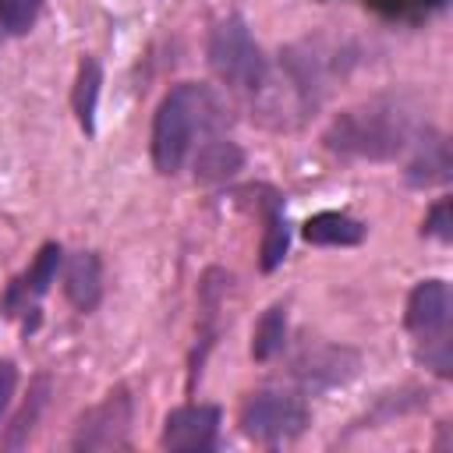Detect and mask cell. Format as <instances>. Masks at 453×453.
I'll return each mask as SVG.
<instances>
[{
  "mask_svg": "<svg viewBox=\"0 0 453 453\" xmlns=\"http://www.w3.org/2000/svg\"><path fill=\"white\" fill-rule=\"evenodd\" d=\"M127 425H131V400L127 393H110L99 407H92L74 435V449H117L127 446Z\"/></svg>",
  "mask_w": 453,
  "mask_h": 453,
  "instance_id": "8992f818",
  "label": "cell"
},
{
  "mask_svg": "<svg viewBox=\"0 0 453 453\" xmlns=\"http://www.w3.org/2000/svg\"><path fill=\"white\" fill-rule=\"evenodd\" d=\"M287 241H290V230H287V219H283V202L273 195L269 216H265V241H262V269H265V273L283 262Z\"/></svg>",
  "mask_w": 453,
  "mask_h": 453,
  "instance_id": "9a60e30c",
  "label": "cell"
},
{
  "mask_svg": "<svg viewBox=\"0 0 453 453\" xmlns=\"http://www.w3.org/2000/svg\"><path fill=\"white\" fill-rule=\"evenodd\" d=\"M283 340H287V308L283 304H273L258 319V326H255V340H251L255 361H269L276 350H283Z\"/></svg>",
  "mask_w": 453,
  "mask_h": 453,
  "instance_id": "7c38bea8",
  "label": "cell"
},
{
  "mask_svg": "<svg viewBox=\"0 0 453 453\" xmlns=\"http://www.w3.org/2000/svg\"><path fill=\"white\" fill-rule=\"evenodd\" d=\"M216 103L205 85H177L156 110L152 120V163L159 173H177L188 159L195 134L212 120Z\"/></svg>",
  "mask_w": 453,
  "mask_h": 453,
  "instance_id": "6da1fadb",
  "label": "cell"
},
{
  "mask_svg": "<svg viewBox=\"0 0 453 453\" xmlns=\"http://www.w3.org/2000/svg\"><path fill=\"white\" fill-rule=\"evenodd\" d=\"M361 237H365V226L343 212H319L304 223V241H311V244L347 248V244H357Z\"/></svg>",
  "mask_w": 453,
  "mask_h": 453,
  "instance_id": "8fae6325",
  "label": "cell"
},
{
  "mask_svg": "<svg viewBox=\"0 0 453 453\" xmlns=\"http://www.w3.org/2000/svg\"><path fill=\"white\" fill-rule=\"evenodd\" d=\"M60 258H64L60 244H42V248H39L35 262L28 265V273H25L21 280H14V283H11V290H7V297H4L7 315H18V311L35 308V301H39V297L50 290V283L57 280Z\"/></svg>",
  "mask_w": 453,
  "mask_h": 453,
  "instance_id": "ba28073f",
  "label": "cell"
},
{
  "mask_svg": "<svg viewBox=\"0 0 453 453\" xmlns=\"http://www.w3.org/2000/svg\"><path fill=\"white\" fill-rule=\"evenodd\" d=\"M308 425V407L290 396V393H255L248 396V403L241 407V428L248 439L255 442H287L294 435H301Z\"/></svg>",
  "mask_w": 453,
  "mask_h": 453,
  "instance_id": "5b68a950",
  "label": "cell"
},
{
  "mask_svg": "<svg viewBox=\"0 0 453 453\" xmlns=\"http://www.w3.org/2000/svg\"><path fill=\"white\" fill-rule=\"evenodd\" d=\"M64 294L78 311H92L103 297V269L92 251H74L64 269Z\"/></svg>",
  "mask_w": 453,
  "mask_h": 453,
  "instance_id": "9c48e42d",
  "label": "cell"
},
{
  "mask_svg": "<svg viewBox=\"0 0 453 453\" xmlns=\"http://www.w3.org/2000/svg\"><path fill=\"white\" fill-rule=\"evenodd\" d=\"M425 234H432V237H439V241H449V237H453V230H449V202H439V205L428 212Z\"/></svg>",
  "mask_w": 453,
  "mask_h": 453,
  "instance_id": "e0dca14e",
  "label": "cell"
},
{
  "mask_svg": "<svg viewBox=\"0 0 453 453\" xmlns=\"http://www.w3.org/2000/svg\"><path fill=\"white\" fill-rule=\"evenodd\" d=\"M209 67L219 81L241 92H255L265 78L262 50L255 46L248 25L241 18H223L209 35Z\"/></svg>",
  "mask_w": 453,
  "mask_h": 453,
  "instance_id": "3957f363",
  "label": "cell"
},
{
  "mask_svg": "<svg viewBox=\"0 0 453 453\" xmlns=\"http://www.w3.org/2000/svg\"><path fill=\"white\" fill-rule=\"evenodd\" d=\"M244 163V152L230 142V138H205L195 152V177L205 184H219L226 177H234Z\"/></svg>",
  "mask_w": 453,
  "mask_h": 453,
  "instance_id": "30bf717a",
  "label": "cell"
},
{
  "mask_svg": "<svg viewBox=\"0 0 453 453\" xmlns=\"http://www.w3.org/2000/svg\"><path fill=\"white\" fill-rule=\"evenodd\" d=\"M42 0H0V28L11 35H25L39 14Z\"/></svg>",
  "mask_w": 453,
  "mask_h": 453,
  "instance_id": "2e32d148",
  "label": "cell"
},
{
  "mask_svg": "<svg viewBox=\"0 0 453 453\" xmlns=\"http://www.w3.org/2000/svg\"><path fill=\"white\" fill-rule=\"evenodd\" d=\"M219 411L209 403H188L166 414L163 425V446L173 453H202L216 442Z\"/></svg>",
  "mask_w": 453,
  "mask_h": 453,
  "instance_id": "52a82bcc",
  "label": "cell"
},
{
  "mask_svg": "<svg viewBox=\"0 0 453 453\" xmlns=\"http://www.w3.org/2000/svg\"><path fill=\"white\" fill-rule=\"evenodd\" d=\"M407 329L425 343V365L449 375V287L442 280H421L407 297Z\"/></svg>",
  "mask_w": 453,
  "mask_h": 453,
  "instance_id": "277c9868",
  "label": "cell"
},
{
  "mask_svg": "<svg viewBox=\"0 0 453 453\" xmlns=\"http://www.w3.org/2000/svg\"><path fill=\"white\" fill-rule=\"evenodd\" d=\"M99 81H103L99 64H96L92 57H85L81 67H78V81H74V113H78V120H81L85 131L96 127V96H99Z\"/></svg>",
  "mask_w": 453,
  "mask_h": 453,
  "instance_id": "4fadbf2b",
  "label": "cell"
},
{
  "mask_svg": "<svg viewBox=\"0 0 453 453\" xmlns=\"http://www.w3.org/2000/svg\"><path fill=\"white\" fill-rule=\"evenodd\" d=\"M407 177H411V184H435V180H446V177H449V149H446V142H442V138L425 142L421 152H418V159L411 163Z\"/></svg>",
  "mask_w": 453,
  "mask_h": 453,
  "instance_id": "5bb4252c",
  "label": "cell"
},
{
  "mask_svg": "<svg viewBox=\"0 0 453 453\" xmlns=\"http://www.w3.org/2000/svg\"><path fill=\"white\" fill-rule=\"evenodd\" d=\"M326 142L336 152L382 159V156H393L396 149H403V142H407V117L396 113L393 106L372 103V106L343 113L333 124V131L326 134Z\"/></svg>",
  "mask_w": 453,
  "mask_h": 453,
  "instance_id": "7a4b0ae2",
  "label": "cell"
},
{
  "mask_svg": "<svg viewBox=\"0 0 453 453\" xmlns=\"http://www.w3.org/2000/svg\"><path fill=\"white\" fill-rule=\"evenodd\" d=\"M11 393H14V365L0 361V414H4V407L11 400Z\"/></svg>",
  "mask_w": 453,
  "mask_h": 453,
  "instance_id": "ac0fdd59",
  "label": "cell"
}]
</instances>
